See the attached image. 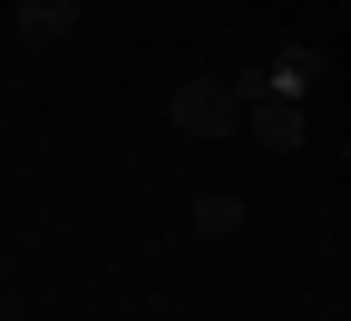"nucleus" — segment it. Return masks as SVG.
Wrapping results in <instances>:
<instances>
[{"instance_id":"1","label":"nucleus","mask_w":351,"mask_h":321,"mask_svg":"<svg viewBox=\"0 0 351 321\" xmlns=\"http://www.w3.org/2000/svg\"><path fill=\"white\" fill-rule=\"evenodd\" d=\"M166 127L176 136H234L244 127V88L234 78H176L166 88Z\"/></svg>"},{"instance_id":"2","label":"nucleus","mask_w":351,"mask_h":321,"mask_svg":"<svg viewBox=\"0 0 351 321\" xmlns=\"http://www.w3.org/2000/svg\"><path fill=\"white\" fill-rule=\"evenodd\" d=\"M244 136L274 156H302V136H313V117H302V98H254L244 107Z\"/></svg>"},{"instance_id":"3","label":"nucleus","mask_w":351,"mask_h":321,"mask_svg":"<svg viewBox=\"0 0 351 321\" xmlns=\"http://www.w3.org/2000/svg\"><path fill=\"white\" fill-rule=\"evenodd\" d=\"M10 29L29 39V49H59V39H78V0H20Z\"/></svg>"},{"instance_id":"4","label":"nucleus","mask_w":351,"mask_h":321,"mask_svg":"<svg viewBox=\"0 0 351 321\" xmlns=\"http://www.w3.org/2000/svg\"><path fill=\"white\" fill-rule=\"evenodd\" d=\"M186 224H195L205 244H225V234H244V195H234V185H205V195L186 205Z\"/></svg>"}]
</instances>
